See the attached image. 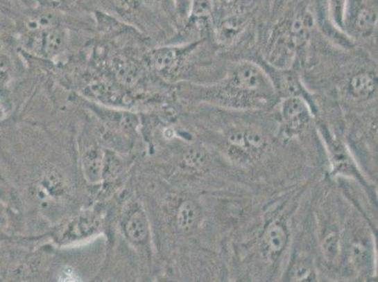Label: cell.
<instances>
[{
    "instance_id": "6da1fadb",
    "label": "cell",
    "mask_w": 378,
    "mask_h": 282,
    "mask_svg": "<svg viewBox=\"0 0 378 282\" xmlns=\"http://www.w3.org/2000/svg\"><path fill=\"white\" fill-rule=\"evenodd\" d=\"M198 99L221 107L253 109L272 104L276 89L270 78L255 63L243 62L232 68L221 82L196 87Z\"/></svg>"
},
{
    "instance_id": "7a4b0ae2",
    "label": "cell",
    "mask_w": 378,
    "mask_h": 282,
    "mask_svg": "<svg viewBox=\"0 0 378 282\" xmlns=\"http://www.w3.org/2000/svg\"><path fill=\"white\" fill-rule=\"evenodd\" d=\"M281 113L284 129L289 136L300 133L310 122L308 105L300 96H289L282 103Z\"/></svg>"
},
{
    "instance_id": "3957f363",
    "label": "cell",
    "mask_w": 378,
    "mask_h": 282,
    "mask_svg": "<svg viewBox=\"0 0 378 282\" xmlns=\"http://www.w3.org/2000/svg\"><path fill=\"white\" fill-rule=\"evenodd\" d=\"M288 240L289 233L286 223L282 218H274L264 227L261 238V250L268 259H277L286 249Z\"/></svg>"
},
{
    "instance_id": "277c9868",
    "label": "cell",
    "mask_w": 378,
    "mask_h": 282,
    "mask_svg": "<svg viewBox=\"0 0 378 282\" xmlns=\"http://www.w3.org/2000/svg\"><path fill=\"white\" fill-rule=\"evenodd\" d=\"M349 241L348 246L346 245V257L350 265L358 272L369 270L372 263V252L369 238L364 236H354L349 238Z\"/></svg>"
},
{
    "instance_id": "5b68a950",
    "label": "cell",
    "mask_w": 378,
    "mask_h": 282,
    "mask_svg": "<svg viewBox=\"0 0 378 282\" xmlns=\"http://www.w3.org/2000/svg\"><path fill=\"white\" fill-rule=\"evenodd\" d=\"M377 87V78L369 72L356 73L348 82V91L356 98H369L375 94Z\"/></svg>"
},
{
    "instance_id": "8992f818",
    "label": "cell",
    "mask_w": 378,
    "mask_h": 282,
    "mask_svg": "<svg viewBox=\"0 0 378 282\" xmlns=\"http://www.w3.org/2000/svg\"><path fill=\"white\" fill-rule=\"evenodd\" d=\"M104 158L101 150L96 146L92 147L84 155L82 159L84 174L91 183H97L101 180L104 173Z\"/></svg>"
},
{
    "instance_id": "52a82bcc",
    "label": "cell",
    "mask_w": 378,
    "mask_h": 282,
    "mask_svg": "<svg viewBox=\"0 0 378 282\" xmlns=\"http://www.w3.org/2000/svg\"><path fill=\"white\" fill-rule=\"evenodd\" d=\"M126 236L135 244L144 243L149 234V224L144 211L137 210L132 213L124 226Z\"/></svg>"
},
{
    "instance_id": "ba28073f",
    "label": "cell",
    "mask_w": 378,
    "mask_h": 282,
    "mask_svg": "<svg viewBox=\"0 0 378 282\" xmlns=\"http://www.w3.org/2000/svg\"><path fill=\"white\" fill-rule=\"evenodd\" d=\"M200 220V210L194 202L184 200L177 210V227L182 233H191Z\"/></svg>"
},
{
    "instance_id": "9c48e42d",
    "label": "cell",
    "mask_w": 378,
    "mask_h": 282,
    "mask_svg": "<svg viewBox=\"0 0 378 282\" xmlns=\"http://www.w3.org/2000/svg\"><path fill=\"white\" fill-rule=\"evenodd\" d=\"M99 227V220L91 213H85L68 227L67 233L69 238H80L89 236L96 231Z\"/></svg>"
},
{
    "instance_id": "30bf717a",
    "label": "cell",
    "mask_w": 378,
    "mask_h": 282,
    "mask_svg": "<svg viewBox=\"0 0 378 282\" xmlns=\"http://www.w3.org/2000/svg\"><path fill=\"white\" fill-rule=\"evenodd\" d=\"M316 271L310 257L306 255H298L288 272V279L292 281H309L316 279Z\"/></svg>"
},
{
    "instance_id": "8fae6325",
    "label": "cell",
    "mask_w": 378,
    "mask_h": 282,
    "mask_svg": "<svg viewBox=\"0 0 378 282\" xmlns=\"http://www.w3.org/2000/svg\"><path fill=\"white\" fill-rule=\"evenodd\" d=\"M377 15L371 8L362 6L354 17V28L361 35H369L374 30Z\"/></svg>"
},
{
    "instance_id": "7c38bea8",
    "label": "cell",
    "mask_w": 378,
    "mask_h": 282,
    "mask_svg": "<svg viewBox=\"0 0 378 282\" xmlns=\"http://www.w3.org/2000/svg\"><path fill=\"white\" fill-rule=\"evenodd\" d=\"M44 191L50 196H60L65 188V182L62 174L55 168H51L44 174L42 180Z\"/></svg>"
},
{
    "instance_id": "4fadbf2b",
    "label": "cell",
    "mask_w": 378,
    "mask_h": 282,
    "mask_svg": "<svg viewBox=\"0 0 378 282\" xmlns=\"http://www.w3.org/2000/svg\"><path fill=\"white\" fill-rule=\"evenodd\" d=\"M182 56L183 53H180L176 49H165L155 55L153 62L158 70L171 71L176 68Z\"/></svg>"
},
{
    "instance_id": "5bb4252c",
    "label": "cell",
    "mask_w": 378,
    "mask_h": 282,
    "mask_svg": "<svg viewBox=\"0 0 378 282\" xmlns=\"http://www.w3.org/2000/svg\"><path fill=\"white\" fill-rule=\"evenodd\" d=\"M65 44V37L60 30H47L43 34L41 39V47L44 53L54 55L60 52Z\"/></svg>"
},
{
    "instance_id": "9a60e30c",
    "label": "cell",
    "mask_w": 378,
    "mask_h": 282,
    "mask_svg": "<svg viewBox=\"0 0 378 282\" xmlns=\"http://www.w3.org/2000/svg\"><path fill=\"white\" fill-rule=\"evenodd\" d=\"M184 162L191 170H202L207 163V155L200 148H191L184 155Z\"/></svg>"
},
{
    "instance_id": "2e32d148",
    "label": "cell",
    "mask_w": 378,
    "mask_h": 282,
    "mask_svg": "<svg viewBox=\"0 0 378 282\" xmlns=\"http://www.w3.org/2000/svg\"><path fill=\"white\" fill-rule=\"evenodd\" d=\"M345 5L346 0H330V9H332L333 17L339 26L343 24Z\"/></svg>"
},
{
    "instance_id": "e0dca14e",
    "label": "cell",
    "mask_w": 378,
    "mask_h": 282,
    "mask_svg": "<svg viewBox=\"0 0 378 282\" xmlns=\"http://www.w3.org/2000/svg\"><path fill=\"white\" fill-rule=\"evenodd\" d=\"M12 72V64L6 56H0V84L6 83L9 80Z\"/></svg>"
},
{
    "instance_id": "ac0fdd59",
    "label": "cell",
    "mask_w": 378,
    "mask_h": 282,
    "mask_svg": "<svg viewBox=\"0 0 378 282\" xmlns=\"http://www.w3.org/2000/svg\"><path fill=\"white\" fill-rule=\"evenodd\" d=\"M74 278H75V274H74L73 271H71L70 270H66L65 271H63L62 276H60L62 281H72V279H71Z\"/></svg>"
},
{
    "instance_id": "d6986e66",
    "label": "cell",
    "mask_w": 378,
    "mask_h": 282,
    "mask_svg": "<svg viewBox=\"0 0 378 282\" xmlns=\"http://www.w3.org/2000/svg\"><path fill=\"white\" fill-rule=\"evenodd\" d=\"M7 221V215H6V211H5V208L3 205L0 204V225H5L6 224Z\"/></svg>"
},
{
    "instance_id": "ffe728a7",
    "label": "cell",
    "mask_w": 378,
    "mask_h": 282,
    "mask_svg": "<svg viewBox=\"0 0 378 282\" xmlns=\"http://www.w3.org/2000/svg\"><path fill=\"white\" fill-rule=\"evenodd\" d=\"M4 110L3 107H1V105H0V120H1L2 118L4 117Z\"/></svg>"
}]
</instances>
